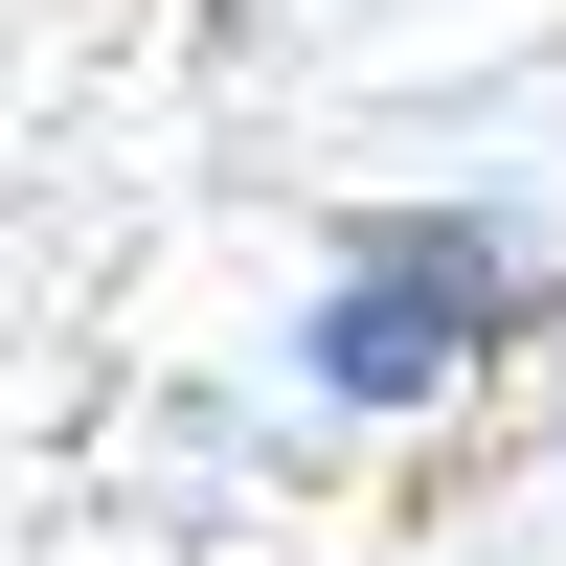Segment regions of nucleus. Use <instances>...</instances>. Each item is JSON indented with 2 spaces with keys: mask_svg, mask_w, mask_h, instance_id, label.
<instances>
[{
  "mask_svg": "<svg viewBox=\"0 0 566 566\" xmlns=\"http://www.w3.org/2000/svg\"><path fill=\"white\" fill-rule=\"evenodd\" d=\"M340 250L272 0H0V566H408Z\"/></svg>",
  "mask_w": 566,
  "mask_h": 566,
  "instance_id": "obj_1",
  "label": "nucleus"
}]
</instances>
